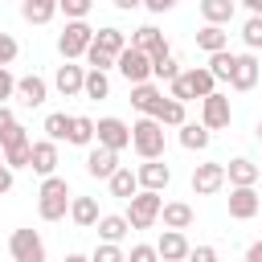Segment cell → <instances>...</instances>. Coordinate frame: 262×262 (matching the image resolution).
Here are the masks:
<instances>
[{
	"label": "cell",
	"mask_w": 262,
	"mask_h": 262,
	"mask_svg": "<svg viewBox=\"0 0 262 262\" xmlns=\"http://www.w3.org/2000/svg\"><path fill=\"white\" fill-rule=\"evenodd\" d=\"M70 180L66 176H45L41 180V188H37V213H41V221H61L66 213H70Z\"/></svg>",
	"instance_id": "obj_1"
},
{
	"label": "cell",
	"mask_w": 262,
	"mask_h": 262,
	"mask_svg": "<svg viewBox=\"0 0 262 262\" xmlns=\"http://www.w3.org/2000/svg\"><path fill=\"white\" fill-rule=\"evenodd\" d=\"M131 147L139 160H164V123L160 119H135L131 123Z\"/></svg>",
	"instance_id": "obj_2"
},
{
	"label": "cell",
	"mask_w": 262,
	"mask_h": 262,
	"mask_svg": "<svg viewBox=\"0 0 262 262\" xmlns=\"http://www.w3.org/2000/svg\"><path fill=\"white\" fill-rule=\"evenodd\" d=\"M90 45H94V29H90L86 20H66V29H61V37H57V53H61V61H78V57H86Z\"/></svg>",
	"instance_id": "obj_3"
},
{
	"label": "cell",
	"mask_w": 262,
	"mask_h": 262,
	"mask_svg": "<svg viewBox=\"0 0 262 262\" xmlns=\"http://www.w3.org/2000/svg\"><path fill=\"white\" fill-rule=\"evenodd\" d=\"M160 209H164V196L139 188V192L127 201V213H123V217L131 221V229H151V225L160 221Z\"/></svg>",
	"instance_id": "obj_4"
},
{
	"label": "cell",
	"mask_w": 262,
	"mask_h": 262,
	"mask_svg": "<svg viewBox=\"0 0 262 262\" xmlns=\"http://www.w3.org/2000/svg\"><path fill=\"white\" fill-rule=\"evenodd\" d=\"M115 70H119V74H123L131 86H143V82H151V57H147L143 49H135V45H127V49L119 53Z\"/></svg>",
	"instance_id": "obj_5"
},
{
	"label": "cell",
	"mask_w": 262,
	"mask_h": 262,
	"mask_svg": "<svg viewBox=\"0 0 262 262\" xmlns=\"http://www.w3.org/2000/svg\"><path fill=\"white\" fill-rule=\"evenodd\" d=\"M8 250H12V262H45V242L37 229H12Z\"/></svg>",
	"instance_id": "obj_6"
},
{
	"label": "cell",
	"mask_w": 262,
	"mask_h": 262,
	"mask_svg": "<svg viewBox=\"0 0 262 262\" xmlns=\"http://www.w3.org/2000/svg\"><path fill=\"white\" fill-rule=\"evenodd\" d=\"M201 123H205L209 131H225V127L233 123V106H229V98H225L221 90H213L209 98H201Z\"/></svg>",
	"instance_id": "obj_7"
},
{
	"label": "cell",
	"mask_w": 262,
	"mask_h": 262,
	"mask_svg": "<svg viewBox=\"0 0 262 262\" xmlns=\"http://www.w3.org/2000/svg\"><path fill=\"white\" fill-rule=\"evenodd\" d=\"M94 139H98V147L123 151V147H131V127H127L123 119L106 115V119H98V127H94Z\"/></svg>",
	"instance_id": "obj_8"
},
{
	"label": "cell",
	"mask_w": 262,
	"mask_h": 262,
	"mask_svg": "<svg viewBox=\"0 0 262 262\" xmlns=\"http://www.w3.org/2000/svg\"><path fill=\"white\" fill-rule=\"evenodd\" d=\"M221 184H225V164L205 160L192 168V192L196 196H213V192H221Z\"/></svg>",
	"instance_id": "obj_9"
},
{
	"label": "cell",
	"mask_w": 262,
	"mask_h": 262,
	"mask_svg": "<svg viewBox=\"0 0 262 262\" xmlns=\"http://www.w3.org/2000/svg\"><path fill=\"white\" fill-rule=\"evenodd\" d=\"M164 90L156 86V82H143V86H131V106L139 111V115H147V119H160V111H164Z\"/></svg>",
	"instance_id": "obj_10"
},
{
	"label": "cell",
	"mask_w": 262,
	"mask_h": 262,
	"mask_svg": "<svg viewBox=\"0 0 262 262\" xmlns=\"http://www.w3.org/2000/svg\"><path fill=\"white\" fill-rule=\"evenodd\" d=\"M156 254H160V262H188L192 246H188L184 229H164L160 242H156Z\"/></svg>",
	"instance_id": "obj_11"
},
{
	"label": "cell",
	"mask_w": 262,
	"mask_h": 262,
	"mask_svg": "<svg viewBox=\"0 0 262 262\" xmlns=\"http://www.w3.org/2000/svg\"><path fill=\"white\" fill-rule=\"evenodd\" d=\"M119 168H123V164H119V151H111V147H90V151H86V176L111 180Z\"/></svg>",
	"instance_id": "obj_12"
},
{
	"label": "cell",
	"mask_w": 262,
	"mask_h": 262,
	"mask_svg": "<svg viewBox=\"0 0 262 262\" xmlns=\"http://www.w3.org/2000/svg\"><path fill=\"white\" fill-rule=\"evenodd\" d=\"M135 176H139V188H147V192H164L172 184V168L164 160H143L135 168Z\"/></svg>",
	"instance_id": "obj_13"
},
{
	"label": "cell",
	"mask_w": 262,
	"mask_h": 262,
	"mask_svg": "<svg viewBox=\"0 0 262 262\" xmlns=\"http://www.w3.org/2000/svg\"><path fill=\"white\" fill-rule=\"evenodd\" d=\"M53 86H57V94H61V98L82 94V86H86V66L61 61V66H57V74H53Z\"/></svg>",
	"instance_id": "obj_14"
},
{
	"label": "cell",
	"mask_w": 262,
	"mask_h": 262,
	"mask_svg": "<svg viewBox=\"0 0 262 262\" xmlns=\"http://www.w3.org/2000/svg\"><path fill=\"white\" fill-rule=\"evenodd\" d=\"M258 78H262L258 57H254V53H237L233 74H229V86H233V90H254V86H258Z\"/></svg>",
	"instance_id": "obj_15"
},
{
	"label": "cell",
	"mask_w": 262,
	"mask_h": 262,
	"mask_svg": "<svg viewBox=\"0 0 262 262\" xmlns=\"http://www.w3.org/2000/svg\"><path fill=\"white\" fill-rule=\"evenodd\" d=\"M258 172H262V164H254V160H246V156H237V160L225 164V180H229L233 188H258Z\"/></svg>",
	"instance_id": "obj_16"
},
{
	"label": "cell",
	"mask_w": 262,
	"mask_h": 262,
	"mask_svg": "<svg viewBox=\"0 0 262 262\" xmlns=\"http://www.w3.org/2000/svg\"><path fill=\"white\" fill-rule=\"evenodd\" d=\"M258 209H262L258 188H229V217L233 221H250Z\"/></svg>",
	"instance_id": "obj_17"
},
{
	"label": "cell",
	"mask_w": 262,
	"mask_h": 262,
	"mask_svg": "<svg viewBox=\"0 0 262 262\" xmlns=\"http://www.w3.org/2000/svg\"><path fill=\"white\" fill-rule=\"evenodd\" d=\"M131 45L143 49L147 57H164V53H168V41H164V33H160L156 25H139V29L131 33Z\"/></svg>",
	"instance_id": "obj_18"
},
{
	"label": "cell",
	"mask_w": 262,
	"mask_h": 262,
	"mask_svg": "<svg viewBox=\"0 0 262 262\" xmlns=\"http://www.w3.org/2000/svg\"><path fill=\"white\" fill-rule=\"evenodd\" d=\"M16 98H20L25 106H41V102L49 98V82H45L41 74H25V78H16Z\"/></svg>",
	"instance_id": "obj_19"
},
{
	"label": "cell",
	"mask_w": 262,
	"mask_h": 262,
	"mask_svg": "<svg viewBox=\"0 0 262 262\" xmlns=\"http://www.w3.org/2000/svg\"><path fill=\"white\" fill-rule=\"evenodd\" d=\"M29 168H33L41 180H45V176H57V143H53V139H37V143H33V164H29Z\"/></svg>",
	"instance_id": "obj_20"
},
{
	"label": "cell",
	"mask_w": 262,
	"mask_h": 262,
	"mask_svg": "<svg viewBox=\"0 0 262 262\" xmlns=\"http://www.w3.org/2000/svg\"><path fill=\"white\" fill-rule=\"evenodd\" d=\"M180 82L188 86V94H192V98H209V94L217 90V78L209 74V66H192V70H184V74H180Z\"/></svg>",
	"instance_id": "obj_21"
},
{
	"label": "cell",
	"mask_w": 262,
	"mask_h": 262,
	"mask_svg": "<svg viewBox=\"0 0 262 262\" xmlns=\"http://www.w3.org/2000/svg\"><path fill=\"white\" fill-rule=\"evenodd\" d=\"M94 229H98V237H102V242H111V246H119V242H123V237L131 233V221H127L123 213H102Z\"/></svg>",
	"instance_id": "obj_22"
},
{
	"label": "cell",
	"mask_w": 262,
	"mask_h": 262,
	"mask_svg": "<svg viewBox=\"0 0 262 262\" xmlns=\"http://www.w3.org/2000/svg\"><path fill=\"white\" fill-rule=\"evenodd\" d=\"M70 217H74V225L94 229L102 213H98V201H94V196H74V201H70Z\"/></svg>",
	"instance_id": "obj_23"
},
{
	"label": "cell",
	"mask_w": 262,
	"mask_h": 262,
	"mask_svg": "<svg viewBox=\"0 0 262 262\" xmlns=\"http://www.w3.org/2000/svg\"><path fill=\"white\" fill-rule=\"evenodd\" d=\"M160 217H164V229H188L196 213H192V205H184V201H164Z\"/></svg>",
	"instance_id": "obj_24"
},
{
	"label": "cell",
	"mask_w": 262,
	"mask_h": 262,
	"mask_svg": "<svg viewBox=\"0 0 262 262\" xmlns=\"http://www.w3.org/2000/svg\"><path fill=\"white\" fill-rule=\"evenodd\" d=\"M20 16L29 25H49L57 16V0H20Z\"/></svg>",
	"instance_id": "obj_25"
},
{
	"label": "cell",
	"mask_w": 262,
	"mask_h": 262,
	"mask_svg": "<svg viewBox=\"0 0 262 262\" xmlns=\"http://www.w3.org/2000/svg\"><path fill=\"white\" fill-rule=\"evenodd\" d=\"M127 45H131V41L123 37V29H111V25H106V29H98V33H94V49H102V53H111L115 61H119V53H123Z\"/></svg>",
	"instance_id": "obj_26"
},
{
	"label": "cell",
	"mask_w": 262,
	"mask_h": 262,
	"mask_svg": "<svg viewBox=\"0 0 262 262\" xmlns=\"http://www.w3.org/2000/svg\"><path fill=\"white\" fill-rule=\"evenodd\" d=\"M233 8H237L233 0H201V16H205V25H221V29H225V25L233 20Z\"/></svg>",
	"instance_id": "obj_27"
},
{
	"label": "cell",
	"mask_w": 262,
	"mask_h": 262,
	"mask_svg": "<svg viewBox=\"0 0 262 262\" xmlns=\"http://www.w3.org/2000/svg\"><path fill=\"white\" fill-rule=\"evenodd\" d=\"M225 45H229V33H225L221 25H205V29L196 33V49H201V53H221Z\"/></svg>",
	"instance_id": "obj_28"
},
{
	"label": "cell",
	"mask_w": 262,
	"mask_h": 262,
	"mask_svg": "<svg viewBox=\"0 0 262 262\" xmlns=\"http://www.w3.org/2000/svg\"><path fill=\"white\" fill-rule=\"evenodd\" d=\"M209 139H213V131L205 123H184L180 127V147H188V151H205Z\"/></svg>",
	"instance_id": "obj_29"
},
{
	"label": "cell",
	"mask_w": 262,
	"mask_h": 262,
	"mask_svg": "<svg viewBox=\"0 0 262 262\" xmlns=\"http://www.w3.org/2000/svg\"><path fill=\"white\" fill-rule=\"evenodd\" d=\"M106 184H111V196H123V201H131V196L139 192V176H135L131 168H119Z\"/></svg>",
	"instance_id": "obj_30"
},
{
	"label": "cell",
	"mask_w": 262,
	"mask_h": 262,
	"mask_svg": "<svg viewBox=\"0 0 262 262\" xmlns=\"http://www.w3.org/2000/svg\"><path fill=\"white\" fill-rule=\"evenodd\" d=\"M70 123H74V115H66V111H53V115H45V139H53V143H70Z\"/></svg>",
	"instance_id": "obj_31"
},
{
	"label": "cell",
	"mask_w": 262,
	"mask_h": 262,
	"mask_svg": "<svg viewBox=\"0 0 262 262\" xmlns=\"http://www.w3.org/2000/svg\"><path fill=\"white\" fill-rule=\"evenodd\" d=\"M94 127H98V123H94L90 115H74V123H70V143H74V147H90V143H94Z\"/></svg>",
	"instance_id": "obj_32"
},
{
	"label": "cell",
	"mask_w": 262,
	"mask_h": 262,
	"mask_svg": "<svg viewBox=\"0 0 262 262\" xmlns=\"http://www.w3.org/2000/svg\"><path fill=\"white\" fill-rule=\"evenodd\" d=\"M233 61H237V53H229V49H221V53H209V74H213L217 82H229V74H233Z\"/></svg>",
	"instance_id": "obj_33"
},
{
	"label": "cell",
	"mask_w": 262,
	"mask_h": 262,
	"mask_svg": "<svg viewBox=\"0 0 262 262\" xmlns=\"http://www.w3.org/2000/svg\"><path fill=\"white\" fill-rule=\"evenodd\" d=\"M82 94H86V98H94V102H98V98H106V94H111V78H106L102 70H86V86H82Z\"/></svg>",
	"instance_id": "obj_34"
},
{
	"label": "cell",
	"mask_w": 262,
	"mask_h": 262,
	"mask_svg": "<svg viewBox=\"0 0 262 262\" xmlns=\"http://www.w3.org/2000/svg\"><path fill=\"white\" fill-rule=\"evenodd\" d=\"M184 70L176 66V57L172 53H164V57H151V78H160V82H176Z\"/></svg>",
	"instance_id": "obj_35"
},
{
	"label": "cell",
	"mask_w": 262,
	"mask_h": 262,
	"mask_svg": "<svg viewBox=\"0 0 262 262\" xmlns=\"http://www.w3.org/2000/svg\"><path fill=\"white\" fill-rule=\"evenodd\" d=\"M160 123H164V127H184V123H188V115H184V102L168 98V102H164V111H160Z\"/></svg>",
	"instance_id": "obj_36"
},
{
	"label": "cell",
	"mask_w": 262,
	"mask_h": 262,
	"mask_svg": "<svg viewBox=\"0 0 262 262\" xmlns=\"http://www.w3.org/2000/svg\"><path fill=\"white\" fill-rule=\"evenodd\" d=\"M242 41H246V49H250V53H258V49H262V16H250V20H246Z\"/></svg>",
	"instance_id": "obj_37"
},
{
	"label": "cell",
	"mask_w": 262,
	"mask_h": 262,
	"mask_svg": "<svg viewBox=\"0 0 262 262\" xmlns=\"http://www.w3.org/2000/svg\"><path fill=\"white\" fill-rule=\"evenodd\" d=\"M4 164L16 172V168H29L33 164V143H25V147H8L4 151Z\"/></svg>",
	"instance_id": "obj_38"
},
{
	"label": "cell",
	"mask_w": 262,
	"mask_h": 262,
	"mask_svg": "<svg viewBox=\"0 0 262 262\" xmlns=\"http://www.w3.org/2000/svg\"><path fill=\"white\" fill-rule=\"evenodd\" d=\"M94 0H57V12H66V20H86Z\"/></svg>",
	"instance_id": "obj_39"
},
{
	"label": "cell",
	"mask_w": 262,
	"mask_h": 262,
	"mask_svg": "<svg viewBox=\"0 0 262 262\" xmlns=\"http://www.w3.org/2000/svg\"><path fill=\"white\" fill-rule=\"evenodd\" d=\"M25 143H33V139H29V131H25L20 123H12V127L0 135V147H4V151H8V147H25Z\"/></svg>",
	"instance_id": "obj_40"
},
{
	"label": "cell",
	"mask_w": 262,
	"mask_h": 262,
	"mask_svg": "<svg viewBox=\"0 0 262 262\" xmlns=\"http://www.w3.org/2000/svg\"><path fill=\"white\" fill-rule=\"evenodd\" d=\"M90 262H127V254H123L119 246H111V242H102V246H94V254H90Z\"/></svg>",
	"instance_id": "obj_41"
},
{
	"label": "cell",
	"mask_w": 262,
	"mask_h": 262,
	"mask_svg": "<svg viewBox=\"0 0 262 262\" xmlns=\"http://www.w3.org/2000/svg\"><path fill=\"white\" fill-rule=\"evenodd\" d=\"M16 53H20V45H16V37L0 29V66H12V61H16Z\"/></svg>",
	"instance_id": "obj_42"
},
{
	"label": "cell",
	"mask_w": 262,
	"mask_h": 262,
	"mask_svg": "<svg viewBox=\"0 0 262 262\" xmlns=\"http://www.w3.org/2000/svg\"><path fill=\"white\" fill-rule=\"evenodd\" d=\"M86 66H90V70H102V74H106V70H115V57L90 45V49H86Z\"/></svg>",
	"instance_id": "obj_43"
},
{
	"label": "cell",
	"mask_w": 262,
	"mask_h": 262,
	"mask_svg": "<svg viewBox=\"0 0 262 262\" xmlns=\"http://www.w3.org/2000/svg\"><path fill=\"white\" fill-rule=\"evenodd\" d=\"M16 94V78H12V70L8 66H0V106H8V98Z\"/></svg>",
	"instance_id": "obj_44"
},
{
	"label": "cell",
	"mask_w": 262,
	"mask_h": 262,
	"mask_svg": "<svg viewBox=\"0 0 262 262\" xmlns=\"http://www.w3.org/2000/svg\"><path fill=\"white\" fill-rule=\"evenodd\" d=\"M127 262H160V254H156V246H131Z\"/></svg>",
	"instance_id": "obj_45"
},
{
	"label": "cell",
	"mask_w": 262,
	"mask_h": 262,
	"mask_svg": "<svg viewBox=\"0 0 262 262\" xmlns=\"http://www.w3.org/2000/svg\"><path fill=\"white\" fill-rule=\"evenodd\" d=\"M188 262H217V250H213V246H192Z\"/></svg>",
	"instance_id": "obj_46"
},
{
	"label": "cell",
	"mask_w": 262,
	"mask_h": 262,
	"mask_svg": "<svg viewBox=\"0 0 262 262\" xmlns=\"http://www.w3.org/2000/svg\"><path fill=\"white\" fill-rule=\"evenodd\" d=\"M176 4H180V0H143V8H147V12H156V16H160V12H172Z\"/></svg>",
	"instance_id": "obj_47"
},
{
	"label": "cell",
	"mask_w": 262,
	"mask_h": 262,
	"mask_svg": "<svg viewBox=\"0 0 262 262\" xmlns=\"http://www.w3.org/2000/svg\"><path fill=\"white\" fill-rule=\"evenodd\" d=\"M12 123H16V115H12V111H8V106H0V135H4V131H8V127H12Z\"/></svg>",
	"instance_id": "obj_48"
},
{
	"label": "cell",
	"mask_w": 262,
	"mask_h": 262,
	"mask_svg": "<svg viewBox=\"0 0 262 262\" xmlns=\"http://www.w3.org/2000/svg\"><path fill=\"white\" fill-rule=\"evenodd\" d=\"M4 192H12V168L0 172V196H4Z\"/></svg>",
	"instance_id": "obj_49"
},
{
	"label": "cell",
	"mask_w": 262,
	"mask_h": 262,
	"mask_svg": "<svg viewBox=\"0 0 262 262\" xmlns=\"http://www.w3.org/2000/svg\"><path fill=\"white\" fill-rule=\"evenodd\" d=\"M246 262H262V237H258V242L246 250Z\"/></svg>",
	"instance_id": "obj_50"
},
{
	"label": "cell",
	"mask_w": 262,
	"mask_h": 262,
	"mask_svg": "<svg viewBox=\"0 0 262 262\" xmlns=\"http://www.w3.org/2000/svg\"><path fill=\"white\" fill-rule=\"evenodd\" d=\"M115 8H123V12H131V8H143V0H115Z\"/></svg>",
	"instance_id": "obj_51"
},
{
	"label": "cell",
	"mask_w": 262,
	"mask_h": 262,
	"mask_svg": "<svg viewBox=\"0 0 262 262\" xmlns=\"http://www.w3.org/2000/svg\"><path fill=\"white\" fill-rule=\"evenodd\" d=\"M246 8H250V16H262V0H242Z\"/></svg>",
	"instance_id": "obj_52"
},
{
	"label": "cell",
	"mask_w": 262,
	"mask_h": 262,
	"mask_svg": "<svg viewBox=\"0 0 262 262\" xmlns=\"http://www.w3.org/2000/svg\"><path fill=\"white\" fill-rule=\"evenodd\" d=\"M61 262H90V258H86V254H66Z\"/></svg>",
	"instance_id": "obj_53"
},
{
	"label": "cell",
	"mask_w": 262,
	"mask_h": 262,
	"mask_svg": "<svg viewBox=\"0 0 262 262\" xmlns=\"http://www.w3.org/2000/svg\"><path fill=\"white\" fill-rule=\"evenodd\" d=\"M4 168H8V164H4V147H0V172H4Z\"/></svg>",
	"instance_id": "obj_54"
},
{
	"label": "cell",
	"mask_w": 262,
	"mask_h": 262,
	"mask_svg": "<svg viewBox=\"0 0 262 262\" xmlns=\"http://www.w3.org/2000/svg\"><path fill=\"white\" fill-rule=\"evenodd\" d=\"M258 143H262V123H258Z\"/></svg>",
	"instance_id": "obj_55"
},
{
	"label": "cell",
	"mask_w": 262,
	"mask_h": 262,
	"mask_svg": "<svg viewBox=\"0 0 262 262\" xmlns=\"http://www.w3.org/2000/svg\"><path fill=\"white\" fill-rule=\"evenodd\" d=\"M258 188H262V172H258Z\"/></svg>",
	"instance_id": "obj_56"
},
{
	"label": "cell",
	"mask_w": 262,
	"mask_h": 262,
	"mask_svg": "<svg viewBox=\"0 0 262 262\" xmlns=\"http://www.w3.org/2000/svg\"><path fill=\"white\" fill-rule=\"evenodd\" d=\"M258 70H262V57H258Z\"/></svg>",
	"instance_id": "obj_57"
}]
</instances>
